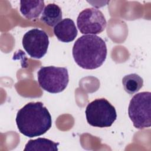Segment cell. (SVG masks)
Here are the masks:
<instances>
[{"label":"cell","mask_w":151,"mask_h":151,"mask_svg":"<svg viewBox=\"0 0 151 151\" xmlns=\"http://www.w3.org/2000/svg\"><path fill=\"white\" fill-rule=\"evenodd\" d=\"M16 123L21 133L28 137L41 136L51 127V116L42 103L30 102L17 113Z\"/></svg>","instance_id":"1"},{"label":"cell","mask_w":151,"mask_h":151,"mask_svg":"<svg viewBox=\"0 0 151 151\" xmlns=\"http://www.w3.org/2000/svg\"><path fill=\"white\" fill-rule=\"evenodd\" d=\"M73 56L80 67L94 70L105 61L107 50L105 41L96 35H84L78 38L73 47Z\"/></svg>","instance_id":"2"},{"label":"cell","mask_w":151,"mask_h":151,"mask_svg":"<svg viewBox=\"0 0 151 151\" xmlns=\"http://www.w3.org/2000/svg\"><path fill=\"white\" fill-rule=\"evenodd\" d=\"M85 113L87 123L94 127H110L117 119L114 107L104 98L95 99L88 103Z\"/></svg>","instance_id":"3"},{"label":"cell","mask_w":151,"mask_h":151,"mask_svg":"<svg viewBox=\"0 0 151 151\" xmlns=\"http://www.w3.org/2000/svg\"><path fill=\"white\" fill-rule=\"evenodd\" d=\"M129 116L134 127L138 129L151 126V93H137L132 98L128 108Z\"/></svg>","instance_id":"4"},{"label":"cell","mask_w":151,"mask_h":151,"mask_svg":"<svg viewBox=\"0 0 151 151\" xmlns=\"http://www.w3.org/2000/svg\"><path fill=\"white\" fill-rule=\"evenodd\" d=\"M37 78L40 86L51 93L63 91L69 81L68 73L65 67H42L38 71Z\"/></svg>","instance_id":"5"},{"label":"cell","mask_w":151,"mask_h":151,"mask_svg":"<svg viewBox=\"0 0 151 151\" xmlns=\"http://www.w3.org/2000/svg\"><path fill=\"white\" fill-rule=\"evenodd\" d=\"M77 25L80 32L84 35H95L103 32L107 25L103 13L94 8L82 11L77 19Z\"/></svg>","instance_id":"6"},{"label":"cell","mask_w":151,"mask_h":151,"mask_svg":"<svg viewBox=\"0 0 151 151\" xmlns=\"http://www.w3.org/2000/svg\"><path fill=\"white\" fill-rule=\"evenodd\" d=\"M22 42L24 49L31 57L40 59L47 53L49 38L45 31L34 28L24 34Z\"/></svg>","instance_id":"7"},{"label":"cell","mask_w":151,"mask_h":151,"mask_svg":"<svg viewBox=\"0 0 151 151\" xmlns=\"http://www.w3.org/2000/svg\"><path fill=\"white\" fill-rule=\"evenodd\" d=\"M54 33L59 41L69 42L76 38L78 31L72 19L65 18L54 27Z\"/></svg>","instance_id":"8"},{"label":"cell","mask_w":151,"mask_h":151,"mask_svg":"<svg viewBox=\"0 0 151 151\" xmlns=\"http://www.w3.org/2000/svg\"><path fill=\"white\" fill-rule=\"evenodd\" d=\"M44 8L42 0H28L20 1V12L28 19L38 18Z\"/></svg>","instance_id":"9"},{"label":"cell","mask_w":151,"mask_h":151,"mask_svg":"<svg viewBox=\"0 0 151 151\" xmlns=\"http://www.w3.org/2000/svg\"><path fill=\"white\" fill-rule=\"evenodd\" d=\"M62 19L61 8L55 4H49L44 9L40 20L50 27L55 26Z\"/></svg>","instance_id":"10"},{"label":"cell","mask_w":151,"mask_h":151,"mask_svg":"<svg viewBox=\"0 0 151 151\" xmlns=\"http://www.w3.org/2000/svg\"><path fill=\"white\" fill-rule=\"evenodd\" d=\"M59 143H55L53 141L45 138H38L34 140H29L25 145L24 151H57Z\"/></svg>","instance_id":"11"},{"label":"cell","mask_w":151,"mask_h":151,"mask_svg":"<svg viewBox=\"0 0 151 151\" xmlns=\"http://www.w3.org/2000/svg\"><path fill=\"white\" fill-rule=\"evenodd\" d=\"M122 84L128 94H133L142 87L143 80L138 74L133 73L125 76L122 79Z\"/></svg>","instance_id":"12"}]
</instances>
